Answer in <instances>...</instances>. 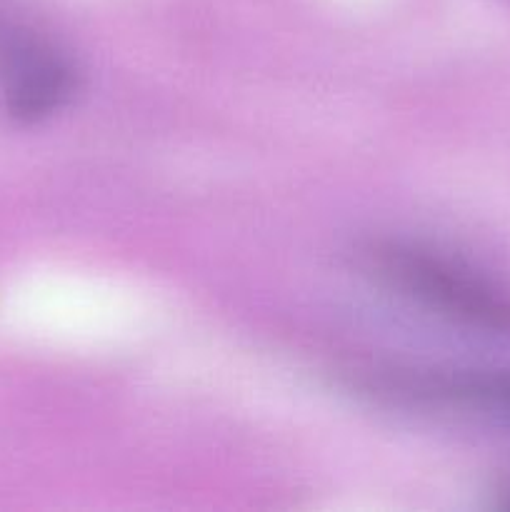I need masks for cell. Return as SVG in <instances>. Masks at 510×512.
<instances>
[{
    "label": "cell",
    "instance_id": "6da1fadb",
    "mask_svg": "<svg viewBox=\"0 0 510 512\" xmlns=\"http://www.w3.org/2000/svg\"><path fill=\"white\" fill-rule=\"evenodd\" d=\"M360 268L378 285L450 325L510 335V293L468 263L423 243L368 240Z\"/></svg>",
    "mask_w": 510,
    "mask_h": 512
},
{
    "label": "cell",
    "instance_id": "7a4b0ae2",
    "mask_svg": "<svg viewBox=\"0 0 510 512\" xmlns=\"http://www.w3.org/2000/svg\"><path fill=\"white\" fill-rule=\"evenodd\" d=\"M75 90L73 58L38 30L0 15V100L10 118H50L73 100Z\"/></svg>",
    "mask_w": 510,
    "mask_h": 512
},
{
    "label": "cell",
    "instance_id": "3957f363",
    "mask_svg": "<svg viewBox=\"0 0 510 512\" xmlns=\"http://www.w3.org/2000/svg\"><path fill=\"white\" fill-rule=\"evenodd\" d=\"M408 398L473 415L510 430V368L428 373L400 383Z\"/></svg>",
    "mask_w": 510,
    "mask_h": 512
}]
</instances>
